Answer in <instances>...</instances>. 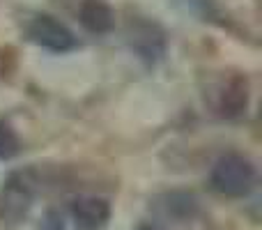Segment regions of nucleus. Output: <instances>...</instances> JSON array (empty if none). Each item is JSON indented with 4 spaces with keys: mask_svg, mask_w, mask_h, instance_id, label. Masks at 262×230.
<instances>
[{
    "mask_svg": "<svg viewBox=\"0 0 262 230\" xmlns=\"http://www.w3.org/2000/svg\"><path fill=\"white\" fill-rule=\"evenodd\" d=\"M255 177H258V173H255V166L251 163V159L242 157L237 152H230L219 157V161L212 168L209 182H212L214 191H219L221 196L244 198L255 186Z\"/></svg>",
    "mask_w": 262,
    "mask_h": 230,
    "instance_id": "nucleus-2",
    "label": "nucleus"
},
{
    "mask_svg": "<svg viewBox=\"0 0 262 230\" xmlns=\"http://www.w3.org/2000/svg\"><path fill=\"white\" fill-rule=\"evenodd\" d=\"M37 230H64V219L58 210H49Z\"/></svg>",
    "mask_w": 262,
    "mask_h": 230,
    "instance_id": "nucleus-9",
    "label": "nucleus"
},
{
    "mask_svg": "<svg viewBox=\"0 0 262 230\" xmlns=\"http://www.w3.org/2000/svg\"><path fill=\"white\" fill-rule=\"evenodd\" d=\"M244 106H246V88L242 83L226 86V90L221 92V101H219V113L232 117L239 115Z\"/></svg>",
    "mask_w": 262,
    "mask_h": 230,
    "instance_id": "nucleus-7",
    "label": "nucleus"
},
{
    "mask_svg": "<svg viewBox=\"0 0 262 230\" xmlns=\"http://www.w3.org/2000/svg\"><path fill=\"white\" fill-rule=\"evenodd\" d=\"M39 191L35 171H16L5 180L0 189V223L16 226L30 212Z\"/></svg>",
    "mask_w": 262,
    "mask_h": 230,
    "instance_id": "nucleus-1",
    "label": "nucleus"
},
{
    "mask_svg": "<svg viewBox=\"0 0 262 230\" xmlns=\"http://www.w3.org/2000/svg\"><path fill=\"white\" fill-rule=\"evenodd\" d=\"M78 18L81 23L95 35H104L113 28L115 16L113 9L104 3V0H83L81 7H78Z\"/></svg>",
    "mask_w": 262,
    "mask_h": 230,
    "instance_id": "nucleus-5",
    "label": "nucleus"
},
{
    "mask_svg": "<svg viewBox=\"0 0 262 230\" xmlns=\"http://www.w3.org/2000/svg\"><path fill=\"white\" fill-rule=\"evenodd\" d=\"M69 212L78 230H101L111 221V203L99 196H78Z\"/></svg>",
    "mask_w": 262,
    "mask_h": 230,
    "instance_id": "nucleus-4",
    "label": "nucleus"
},
{
    "mask_svg": "<svg viewBox=\"0 0 262 230\" xmlns=\"http://www.w3.org/2000/svg\"><path fill=\"white\" fill-rule=\"evenodd\" d=\"M154 28L152 26H143V30H136L134 32V46L136 51L140 53V58H147V60H157L161 58L163 53V37L161 32L159 35H152Z\"/></svg>",
    "mask_w": 262,
    "mask_h": 230,
    "instance_id": "nucleus-6",
    "label": "nucleus"
},
{
    "mask_svg": "<svg viewBox=\"0 0 262 230\" xmlns=\"http://www.w3.org/2000/svg\"><path fill=\"white\" fill-rule=\"evenodd\" d=\"M28 37L35 44L44 46L49 51H55V53L76 49V37L72 35V30L64 23H60L58 18L49 16V14H37L28 23Z\"/></svg>",
    "mask_w": 262,
    "mask_h": 230,
    "instance_id": "nucleus-3",
    "label": "nucleus"
},
{
    "mask_svg": "<svg viewBox=\"0 0 262 230\" xmlns=\"http://www.w3.org/2000/svg\"><path fill=\"white\" fill-rule=\"evenodd\" d=\"M138 230H157V228H152V226H140Z\"/></svg>",
    "mask_w": 262,
    "mask_h": 230,
    "instance_id": "nucleus-10",
    "label": "nucleus"
},
{
    "mask_svg": "<svg viewBox=\"0 0 262 230\" xmlns=\"http://www.w3.org/2000/svg\"><path fill=\"white\" fill-rule=\"evenodd\" d=\"M21 143H18V136L14 134V129L7 122H0V159H12L18 154Z\"/></svg>",
    "mask_w": 262,
    "mask_h": 230,
    "instance_id": "nucleus-8",
    "label": "nucleus"
}]
</instances>
